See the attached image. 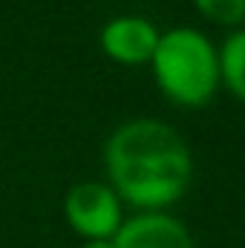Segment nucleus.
Here are the masks:
<instances>
[{
    "mask_svg": "<svg viewBox=\"0 0 245 248\" xmlns=\"http://www.w3.org/2000/svg\"><path fill=\"white\" fill-rule=\"evenodd\" d=\"M150 61L159 87L182 104H202L216 90L219 55L214 44L190 26L162 32Z\"/></svg>",
    "mask_w": 245,
    "mask_h": 248,
    "instance_id": "2",
    "label": "nucleus"
},
{
    "mask_svg": "<svg viewBox=\"0 0 245 248\" xmlns=\"http://www.w3.org/2000/svg\"><path fill=\"white\" fill-rule=\"evenodd\" d=\"M104 162L113 190L141 208L179 199L193 168L184 139L159 119H133L116 127L104 144Z\"/></svg>",
    "mask_w": 245,
    "mask_h": 248,
    "instance_id": "1",
    "label": "nucleus"
},
{
    "mask_svg": "<svg viewBox=\"0 0 245 248\" xmlns=\"http://www.w3.org/2000/svg\"><path fill=\"white\" fill-rule=\"evenodd\" d=\"M84 248H116V246H113V237H110V240H87Z\"/></svg>",
    "mask_w": 245,
    "mask_h": 248,
    "instance_id": "8",
    "label": "nucleus"
},
{
    "mask_svg": "<svg viewBox=\"0 0 245 248\" xmlns=\"http://www.w3.org/2000/svg\"><path fill=\"white\" fill-rule=\"evenodd\" d=\"M196 6L219 23H234L245 15V0H196Z\"/></svg>",
    "mask_w": 245,
    "mask_h": 248,
    "instance_id": "7",
    "label": "nucleus"
},
{
    "mask_svg": "<svg viewBox=\"0 0 245 248\" xmlns=\"http://www.w3.org/2000/svg\"><path fill=\"white\" fill-rule=\"evenodd\" d=\"M159 29L138 15H119L104 23L101 29V46L110 58L124 63H141L150 61L156 44H159Z\"/></svg>",
    "mask_w": 245,
    "mask_h": 248,
    "instance_id": "5",
    "label": "nucleus"
},
{
    "mask_svg": "<svg viewBox=\"0 0 245 248\" xmlns=\"http://www.w3.org/2000/svg\"><path fill=\"white\" fill-rule=\"evenodd\" d=\"M216 55H219V72H222V78L228 81V87L240 98H245V29L231 32Z\"/></svg>",
    "mask_w": 245,
    "mask_h": 248,
    "instance_id": "6",
    "label": "nucleus"
},
{
    "mask_svg": "<svg viewBox=\"0 0 245 248\" xmlns=\"http://www.w3.org/2000/svg\"><path fill=\"white\" fill-rule=\"evenodd\" d=\"M113 246L116 248H193L190 231L184 228L179 219L159 214V211H147L138 217H130L127 222L119 225V231L113 234Z\"/></svg>",
    "mask_w": 245,
    "mask_h": 248,
    "instance_id": "4",
    "label": "nucleus"
},
{
    "mask_svg": "<svg viewBox=\"0 0 245 248\" xmlns=\"http://www.w3.org/2000/svg\"><path fill=\"white\" fill-rule=\"evenodd\" d=\"M69 225L87 240H110L122 225V205L110 185L78 182L63 199Z\"/></svg>",
    "mask_w": 245,
    "mask_h": 248,
    "instance_id": "3",
    "label": "nucleus"
}]
</instances>
